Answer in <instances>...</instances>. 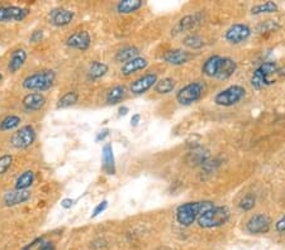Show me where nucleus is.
I'll use <instances>...</instances> for the list:
<instances>
[{"mask_svg":"<svg viewBox=\"0 0 285 250\" xmlns=\"http://www.w3.org/2000/svg\"><path fill=\"white\" fill-rule=\"evenodd\" d=\"M214 206L212 201H194L180 205L176 209V221L180 226L189 228L194 224L200 215Z\"/></svg>","mask_w":285,"mask_h":250,"instance_id":"nucleus-1","label":"nucleus"},{"mask_svg":"<svg viewBox=\"0 0 285 250\" xmlns=\"http://www.w3.org/2000/svg\"><path fill=\"white\" fill-rule=\"evenodd\" d=\"M56 79H57V75H56L55 70L44 69L39 71H34L33 74L24 77L22 86L27 91L42 94L55 86Z\"/></svg>","mask_w":285,"mask_h":250,"instance_id":"nucleus-2","label":"nucleus"},{"mask_svg":"<svg viewBox=\"0 0 285 250\" xmlns=\"http://www.w3.org/2000/svg\"><path fill=\"white\" fill-rule=\"evenodd\" d=\"M231 219V211L227 206H216L209 209L203 215L198 217L197 222L203 229H214V228L223 226Z\"/></svg>","mask_w":285,"mask_h":250,"instance_id":"nucleus-3","label":"nucleus"},{"mask_svg":"<svg viewBox=\"0 0 285 250\" xmlns=\"http://www.w3.org/2000/svg\"><path fill=\"white\" fill-rule=\"evenodd\" d=\"M278 63L274 62V61L262 62L254 72H252L250 83H251V86L255 90H261V88L266 87V86H270L275 82L274 80H270V76L274 74H278Z\"/></svg>","mask_w":285,"mask_h":250,"instance_id":"nucleus-4","label":"nucleus"},{"mask_svg":"<svg viewBox=\"0 0 285 250\" xmlns=\"http://www.w3.org/2000/svg\"><path fill=\"white\" fill-rule=\"evenodd\" d=\"M204 93H206V83L199 81V80L198 81H192L177 90L176 101L180 105L189 106V105L200 100Z\"/></svg>","mask_w":285,"mask_h":250,"instance_id":"nucleus-5","label":"nucleus"},{"mask_svg":"<svg viewBox=\"0 0 285 250\" xmlns=\"http://www.w3.org/2000/svg\"><path fill=\"white\" fill-rule=\"evenodd\" d=\"M246 96V88L241 85H231L216 94L213 101L214 104L223 107H231L233 105L241 103Z\"/></svg>","mask_w":285,"mask_h":250,"instance_id":"nucleus-6","label":"nucleus"},{"mask_svg":"<svg viewBox=\"0 0 285 250\" xmlns=\"http://www.w3.org/2000/svg\"><path fill=\"white\" fill-rule=\"evenodd\" d=\"M37 133L33 125L26 124L21 128H18L14 133L10 137V144L13 148L18 150L28 149L29 147L33 146L36 143Z\"/></svg>","mask_w":285,"mask_h":250,"instance_id":"nucleus-7","label":"nucleus"},{"mask_svg":"<svg viewBox=\"0 0 285 250\" xmlns=\"http://www.w3.org/2000/svg\"><path fill=\"white\" fill-rule=\"evenodd\" d=\"M31 14V9L21 5H0V23H21Z\"/></svg>","mask_w":285,"mask_h":250,"instance_id":"nucleus-8","label":"nucleus"},{"mask_svg":"<svg viewBox=\"0 0 285 250\" xmlns=\"http://www.w3.org/2000/svg\"><path fill=\"white\" fill-rule=\"evenodd\" d=\"M252 31L247 24L236 23L232 24L230 28L226 31L225 39L231 44H240V43L247 41L251 36Z\"/></svg>","mask_w":285,"mask_h":250,"instance_id":"nucleus-9","label":"nucleus"},{"mask_svg":"<svg viewBox=\"0 0 285 250\" xmlns=\"http://www.w3.org/2000/svg\"><path fill=\"white\" fill-rule=\"evenodd\" d=\"M271 228V220L268 215L256 214L252 215L246 222V230L252 235H262L268 234Z\"/></svg>","mask_w":285,"mask_h":250,"instance_id":"nucleus-10","label":"nucleus"},{"mask_svg":"<svg viewBox=\"0 0 285 250\" xmlns=\"http://www.w3.org/2000/svg\"><path fill=\"white\" fill-rule=\"evenodd\" d=\"M75 18V13L72 10L67 9V8L64 7H57L53 8L48 12L47 14V20L51 26L57 27V28H61V27H66L74 20Z\"/></svg>","mask_w":285,"mask_h":250,"instance_id":"nucleus-11","label":"nucleus"},{"mask_svg":"<svg viewBox=\"0 0 285 250\" xmlns=\"http://www.w3.org/2000/svg\"><path fill=\"white\" fill-rule=\"evenodd\" d=\"M157 80H158V77L155 72L154 74L150 72V74L142 75V76H139L138 79L133 80V81L131 82L130 93H132L133 95H136V96L144 95V94H146L150 88L154 87V86L156 85V82H157Z\"/></svg>","mask_w":285,"mask_h":250,"instance_id":"nucleus-12","label":"nucleus"},{"mask_svg":"<svg viewBox=\"0 0 285 250\" xmlns=\"http://www.w3.org/2000/svg\"><path fill=\"white\" fill-rule=\"evenodd\" d=\"M47 104V99L41 93H28L22 99V109L28 114L41 111Z\"/></svg>","mask_w":285,"mask_h":250,"instance_id":"nucleus-13","label":"nucleus"},{"mask_svg":"<svg viewBox=\"0 0 285 250\" xmlns=\"http://www.w3.org/2000/svg\"><path fill=\"white\" fill-rule=\"evenodd\" d=\"M67 47L72 48V50L82 51L85 52L90 48L91 46V37L88 31H76L72 34H70L66 39Z\"/></svg>","mask_w":285,"mask_h":250,"instance_id":"nucleus-14","label":"nucleus"},{"mask_svg":"<svg viewBox=\"0 0 285 250\" xmlns=\"http://www.w3.org/2000/svg\"><path fill=\"white\" fill-rule=\"evenodd\" d=\"M27 58H28V53H27V51L24 48H15V50H13L7 64L8 72L9 74H17L24 64H26Z\"/></svg>","mask_w":285,"mask_h":250,"instance_id":"nucleus-15","label":"nucleus"},{"mask_svg":"<svg viewBox=\"0 0 285 250\" xmlns=\"http://www.w3.org/2000/svg\"><path fill=\"white\" fill-rule=\"evenodd\" d=\"M199 23H201V15L199 14V13L185 15L181 19L177 20V23L174 26V28L171 29V34L176 36V34L182 33V32L190 31V29H193L194 27H197Z\"/></svg>","mask_w":285,"mask_h":250,"instance_id":"nucleus-16","label":"nucleus"},{"mask_svg":"<svg viewBox=\"0 0 285 250\" xmlns=\"http://www.w3.org/2000/svg\"><path fill=\"white\" fill-rule=\"evenodd\" d=\"M32 193L31 191H18V190H13L9 191L4 195L3 197V202L7 208H14V206L22 205V203H26L27 201L31 200Z\"/></svg>","mask_w":285,"mask_h":250,"instance_id":"nucleus-17","label":"nucleus"},{"mask_svg":"<svg viewBox=\"0 0 285 250\" xmlns=\"http://www.w3.org/2000/svg\"><path fill=\"white\" fill-rule=\"evenodd\" d=\"M194 57L192 52L184 50H171L164 55L162 60L171 66H181L189 62Z\"/></svg>","mask_w":285,"mask_h":250,"instance_id":"nucleus-18","label":"nucleus"},{"mask_svg":"<svg viewBox=\"0 0 285 250\" xmlns=\"http://www.w3.org/2000/svg\"><path fill=\"white\" fill-rule=\"evenodd\" d=\"M101 168L109 176H113L117 172L114 150H113L112 143H106L103 146V149H101Z\"/></svg>","mask_w":285,"mask_h":250,"instance_id":"nucleus-19","label":"nucleus"},{"mask_svg":"<svg viewBox=\"0 0 285 250\" xmlns=\"http://www.w3.org/2000/svg\"><path fill=\"white\" fill-rule=\"evenodd\" d=\"M147 67H149V61H147V58L138 56V57L123 63L122 66H120V74H122L123 76H131V75L137 74V72L144 71Z\"/></svg>","mask_w":285,"mask_h":250,"instance_id":"nucleus-20","label":"nucleus"},{"mask_svg":"<svg viewBox=\"0 0 285 250\" xmlns=\"http://www.w3.org/2000/svg\"><path fill=\"white\" fill-rule=\"evenodd\" d=\"M236 71H237V62L231 57H223L216 79L219 81H226L232 77Z\"/></svg>","mask_w":285,"mask_h":250,"instance_id":"nucleus-21","label":"nucleus"},{"mask_svg":"<svg viewBox=\"0 0 285 250\" xmlns=\"http://www.w3.org/2000/svg\"><path fill=\"white\" fill-rule=\"evenodd\" d=\"M222 56L219 55H213L207 58V60L204 61L203 66H201V72H203L204 76L211 77V79H216L217 74H218L220 62H222Z\"/></svg>","mask_w":285,"mask_h":250,"instance_id":"nucleus-22","label":"nucleus"},{"mask_svg":"<svg viewBox=\"0 0 285 250\" xmlns=\"http://www.w3.org/2000/svg\"><path fill=\"white\" fill-rule=\"evenodd\" d=\"M127 96V87L125 85H115L110 87L106 95V103L108 105H117L122 103Z\"/></svg>","mask_w":285,"mask_h":250,"instance_id":"nucleus-23","label":"nucleus"},{"mask_svg":"<svg viewBox=\"0 0 285 250\" xmlns=\"http://www.w3.org/2000/svg\"><path fill=\"white\" fill-rule=\"evenodd\" d=\"M34 181H36V174L32 169H27L23 173H21L17 177L14 184V190L18 191H28L29 188L33 186Z\"/></svg>","mask_w":285,"mask_h":250,"instance_id":"nucleus-24","label":"nucleus"},{"mask_svg":"<svg viewBox=\"0 0 285 250\" xmlns=\"http://www.w3.org/2000/svg\"><path fill=\"white\" fill-rule=\"evenodd\" d=\"M108 64L100 62V61H93L88 69V79L91 80V81H96V80L106 76L108 74Z\"/></svg>","mask_w":285,"mask_h":250,"instance_id":"nucleus-25","label":"nucleus"},{"mask_svg":"<svg viewBox=\"0 0 285 250\" xmlns=\"http://www.w3.org/2000/svg\"><path fill=\"white\" fill-rule=\"evenodd\" d=\"M139 56V50L134 46H126V47H122L114 56L115 62L118 63H126L128 61L133 60V58L138 57Z\"/></svg>","mask_w":285,"mask_h":250,"instance_id":"nucleus-26","label":"nucleus"},{"mask_svg":"<svg viewBox=\"0 0 285 250\" xmlns=\"http://www.w3.org/2000/svg\"><path fill=\"white\" fill-rule=\"evenodd\" d=\"M145 5L142 0H122L117 4L115 9L119 14H131V13L137 12Z\"/></svg>","mask_w":285,"mask_h":250,"instance_id":"nucleus-27","label":"nucleus"},{"mask_svg":"<svg viewBox=\"0 0 285 250\" xmlns=\"http://www.w3.org/2000/svg\"><path fill=\"white\" fill-rule=\"evenodd\" d=\"M209 160V150L206 148H194L188 155V162L193 166H203Z\"/></svg>","mask_w":285,"mask_h":250,"instance_id":"nucleus-28","label":"nucleus"},{"mask_svg":"<svg viewBox=\"0 0 285 250\" xmlns=\"http://www.w3.org/2000/svg\"><path fill=\"white\" fill-rule=\"evenodd\" d=\"M176 87V80L173 77H164V79L157 80L156 85L154 86L155 93L160 94V95H168V94L173 93Z\"/></svg>","mask_w":285,"mask_h":250,"instance_id":"nucleus-29","label":"nucleus"},{"mask_svg":"<svg viewBox=\"0 0 285 250\" xmlns=\"http://www.w3.org/2000/svg\"><path fill=\"white\" fill-rule=\"evenodd\" d=\"M80 95L77 91L71 90L67 91V93L64 94L63 96H60V99L57 100V109H69V107L75 106L77 103H79Z\"/></svg>","mask_w":285,"mask_h":250,"instance_id":"nucleus-30","label":"nucleus"},{"mask_svg":"<svg viewBox=\"0 0 285 250\" xmlns=\"http://www.w3.org/2000/svg\"><path fill=\"white\" fill-rule=\"evenodd\" d=\"M22 123V118L15 114H8L0 120V131L17 130Z\"/></svg>","mask_w":285,"mask_h":250,"instance_id":"nucleus-31","label":"nucleus"},{"mask_svg":"<svg viewBox=\"0 0 285 250\" xmlns=\"http://www.w3.org/2000/svg\"><path fill=\"white\" fill-rule=\"evenodd\" d=\"M279 10V7L276 3L274 2H266L262 4L254 5L251 8L252 15H260V14H268V13H276Z\"/></svg>","mask_w":285,"mask_h":250,"instance_id":"nucleus-32","label":"nucleus"},{"mask_svg":"<svg viewBox=\"0 0 285 250\" xmlns=\"http://www.w3.org/2000/svg\"><path fill=\"white\" fill-rule=\"evenodd\" d=\"M182 44L185 46V47L190 48V50H200V48L204 47V44H206V42H204V39L201 38L199 34H188L187 37H184L182 38Z\"/></svg>","mask_w":285,"mask_h":250,"instance_id":"nucleus-33","label":"nucleus"},{"mask_svg":"<svg viewBox=\"0 0 285 250\" xmlns=\"http://www.w3.org/2000/svg\"><path fill=\"white\" fill-rule=\"evenodd\" d=\"M255 205H256V196L251 192L245 195L240 201V209L242 211H251Z\"/></svg>","mask_w":285,"mask_h":250,"instance_id":"nucleus-34","label":"nucleus"},{"mask_svg":"<svg viewBox=\"0 0 285 250\" xmlns=\"http://www.w3.org/2000/svg\"><path fill=\"white\" fill-rule=\"evenodd\" d=\"M13 161H14V158L12 154L0 155V177L9 171V168L13 165Z\"/></svg>","mask_w":285,"mask_h":250,"instance_id":"nucleus-35","label":"nucleus"},{"mask_svg":"<svg viewBox=\"0 0 285 250\" xmlns=\"http://www.w3.org/2000/svg\"><path fill=\"white\" fill-rule=\"evenodd\" d=\"M280 28L278 23L275 20H265L263 23L257 26V32L259 33H263V32H275Z\"/></svg>","mask_w":285,"mask_h":250,"instance_id":"nucleus-36","label":"nucleus"},{"mask_svg":"<svg viewBox=\"0 0 285 250\" xmlns=\"http://www.w3.org/2000/svg\"><path fill=\"white\" fill-rule=\"evenodd\" d=\"M45 240H46L45 236H38V238L33 239L29 244H27L26 246H23L22 250H38L39 246L44 244Z\"/></svg>","mask_w":285,"mask_h":250,"instance_id":"nucleus-37","label":"nucleus"},{"mask_svg":"<svg viewBox=\"0 0 285 250\" xmlns=\"http://www.w3.org/2000/svg\"><path fill=\"white\" fill-rule=\"evenodd\" d=\"M45 38V31L44 29H36V31H33L31 33V36H29V43H32V44H36V43H39L44 41Z\"/></svg>","mask_w":285,"mask_h":250,"instance_id":"nucleus-38","label":"nucleus"},{"mask_svg":"<svg viewBox=\"0 0 285 250\" xmlns=\"http://www.w3.org/2000/svg\"><path fill=\"white\" fill-rule=\"evenodd\" d=\"M107 208H108V201L107 200H103V201H100V202L98 203V205L95 206L93 210V214H91V219H95V217H98L99 215L100 214H103L104 211H106Z\"/></svg>","mask_w":285,"mask_h":250,"instance_id":"nucleus-39","label":"nucleus"},{"mask_svg":"<svg viewBox=\"0 0 285 250\" xmlns=\"http://www.w3.org/2000/svg\"><path fill=\"white\" fill-rule=\"evenodd\" d=\"M109 133H110V130H109L108 128L103 129V130H100V131H99V133H96V135H95V142H96V143H100V142L106 141V139L109 137Z\"/></svg>","mask_w":285,"mask_h":250,"instance_id":"nucleus-40","label":"nucleus"},{"mask_svg":"<svg viewBox=\"0 0 285 250\" xmlns=\"http://www.w3.org/2000/svg\"><path fill=\"white\" fill-rule=\"evenodd\" d=\"M75 202H76V201L72 200V198H69V197H67V198H64V200L61 201L60 205H61V208H63V209L69 210V209H71L72 206L75 205Z\"/></svg>","mask_w":285,"mask_h":250,"instance_id":"nucleus-41","label":"nucleus"},{"mask_svg":"<svg viewBox=\"0 0 285 250\" xmlns=\"http://www.w3.org/2000/svg\"><path fill=\"white\" fill-rule=\"evenodd\" d=\"M275 230L278 233H285V215L275 222Z\"/></svg>","mask_w":285,"mask_h":250,"instance_id":"nucleus-42","label":"nucleus"},{"mask_svg":"<svg viewBox=\"0 0 285 250\" xmlns=\"http://www.w3.org/2000/svg\"><path fill=\"white\" fill-rule=\"evenodd\" d=\"M38 250H56V245L53 241L47 240V239H46V240L44 241V244L39 246Z\"/></svg>","mask_w":285,"mask_h":250,"instance_id":"nucleus-43","label":"nucleus"},{"mask_svg":"<svg viewBox=\"0 0 285 250\" xmlns=\"http://www.w3.org/2000/svg\"><path fill=\"white\" fill-rule=\"evenodd\" d=\"M139 122H141V115L137 112V114H133L131 118V126L132 128H136V126H138Z\"/></svg>","mask_w":285,"mask_h":250,"instance_id":"nucleus-44","label":"nucleus"},{"mask_svg":"<svg viewBox=\"0 0 285 250\" xmlns=\"http://www.w3.org/2000/svg\"><path fill=\"white\" fill-rule=\"evenodd\" d=\"M128 111H130V109L127 106H120L119 110H118V115L119 117H126L128 114Z\"/></svg>","mask_w":285,"mask_h":250,"instance_id":"nucleus-45","label":"nucleus"},{"mask_svg":"<svg viewBox=\"0 0 285 250\" xmlns=\"http://www.w3.org/2000/svg\"><path fill=\"white\" fill-rule=\"evenodd\" d=\"M278 74H279V75H281V76H285V66H284L281 70H279Z\"/></svg>","mask_w":285,"mask_h":250,"instance_id":"nucleus-46","label":"nucleus"},{"mask_svg":"<svg viewBox=\"0 0 285 250\" xmlns=\"http://www.w3.org/2000/svg\"><path fill=\"white\" fill-rule=\"evenodd\" d=\"M3 79H4V76H3V74H2V72H0V82L3 81Z\"/></svg>","mask_w":285,"mask_h":250,"instance_id":"nucleus-47","label":"nucleus"}]
</instances>
